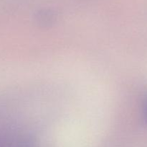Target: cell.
Returning a JSON list of instances; mask_svg holds the SVG:
<instances>
[{"label": "cell", "instance_id": "obj_1", "mask_svg": "<svg viewBox=\"0 0 147 147\" xmlns=\"http://www.w3.org/2000/svg\"><path fill=\"white\" fill-rule=\"evenodd\" d=\"M142 102V118L144 123L147 125V93L145 95Z\"/></svg>", "mask_w": 147, "mask_h": 147}]
</instances>
